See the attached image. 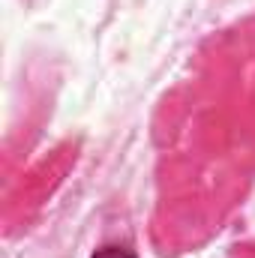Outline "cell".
I'll return each mask as SVG.
<instances>
[{
	"instance_id": "1",
	"label": "cell",
	"mask_w": 255,
	"mask_h": 258,
	"mask_svg": "<svg viewBox=\"0 0 255 258\" xmlns=\"http://www.w3.org/2000/svg\"><path fill=\"white\" fill-rule=\"evenodd\" d=\"M93 258H135V255L129 249H123V246H102Z\"/></svg>"
}]
</instances>
